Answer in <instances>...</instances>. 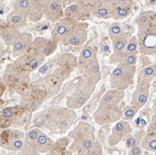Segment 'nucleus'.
Segmentation results:
<instances>
[{
	"instance_id": "nucleus-4",
	"label": "nucleus",
	"mask_w": 156,
	"mask_h": 155,
	"mask_svg": "<svg viewBox=\"0 0 156 155\" xmlns=\"http://www.w3.org/2000/svg\"><path fill=\"white\" fill-rule=\"evenodd\" d=\"M69 136L73 140L71 149L79 154H98L102 153L101 144L96 142L95 131L69 134Z\"/></svg>"
},
{
	"instance_id": "nucleus-30",
	"label": "nucleus",
	"mask_w": 156,
	"mask_h": 155,
	"mask_svg": "<svg viewBox=\"0 0 156 155\" xmlns=\"http://www.w3.org/2000/svg\"><path fill=\"white\" fill-rule=\"evenodd\" d=\"M96 60L97 57L94 49L91 46H86L82 50L78 58V67L81 69Z\"/></svg>"
},
{
	"instance_id": "nucleus-38",
	"label": "nucleus",
	"mask_w": 156,
	"mask_h": 155,
	"mask_svg": "<svg viewBox=\"0 0 156 155\" xmlns=\"http://www.w3.org/2000/svg\"><path fill=\"white\" fill-rule=\"evenodd\" d=\"M108 35L112 41L124 36V34L121 24L119 22H113L109 27Z\"/></svg>"
},
{
	"instance_id": "nucleus-35",
	"label": "nucleus",
	"mask_w": 156,
	"mask_h": 155,
	"mask_svg": "<svg viewBox=\"0 0 156 155\" xmlns=\"http://www.w3.org/2000/svg\"><path fill=\"white\" fill-rule=\"evenodd\" d=\"M156 16L154 11H144L140 13L136 18L135 22L139 30L147 29L153 18Z\"/></svg>"
},
{
	"instance_id": "nucleus-6",
	"label": "nucleus",
	"mask_w": 156,
	"mask_h": 155,
	"mask_svg": "<svg viewBox=\"0 0 156 155\" xmlns=\"http://www.w3.org/2000/svg\"><path fill=\"white\" fill-rule=\"evenodd\" d=\"M63 81L58 76L49 72L38 80L30 82L29 87L38 91L45 100H48L60 92Z\"/></svg>"
},
{
	"instance_id": "nucleus-18",
	"label": "nucleus",
	"mask_w": 156,
	"mask_h": 155,
	"mask_svg": "<svg viewBox=\"0 0 156 155\" xmlns=\"http://www.w3.org/2000/svg\"><path fill=\"white\" fill-rule=\"evenodd\" d=\"M132 132V127L129 123L124 120L117 122L112 129V134L108 137V142L110 147H114L122 140L128 134Z\"/></svg>"
},
{
	"instance_id": "nucleus-28",
	"label": "nucleus",
	"mask_w": 156,
	"mask_h": 155,
	"mask_svg": "<svg viewBox=\"0 0 156 155\" xmlns=\"http://www.w3.org/2000/svg\"><path fill=\"white\" fill-rule=\"evenodd\" d=\"M91 95L79 91H75L73 94L67 98L66 106L71 109H78L84 106L89 101Z\"/></svg>"
},
{
	"instance_id": "nucleus-24",
	"label": "nucleus",
	"mask_w": 156,
	"mask_h": 155,
	"mask_svg": "<svg viewBox=\"0 0 156 155\" xmlns=\"http://www.w3.org/2000/svg\"><path fill=\"white\" fill-rule=\"evenodd\" d=\"M125 91L110 89L102 96L99 104L119 106L125 97Z\"/></svg>"
},
{
	"instance_id": "nucleus-5",
	"label": "nucleus",
	"mask_w": 156,
	"mask_h": 155,
	"mask_svg": "<svg viewBox=\"0 0 156 155\" xmlns=\"http://www.w3.org/2000/svg\"><path fill=\"white\" fill-rule=\"evenodd\" d=\"M136 71V65L119 63L110 75V89L125 91L133 83Z\"/></svg>"
},
{
	"instance_id": "nucleus-39",
	"label": "nucleus",
	"mask_w": 156,
	"mask_h": 155,
	"mask_svg": "<svg viewBox=\"0 0 156 155\" xmlns=\"http://www.w3.org/2000/svg\"><path fill=\"white\" fill-rule=\"evenodd\" d=\"M139 110V108L133 105H129L124 107L122 109V116L121 119L126 121L132 120L134 116L136 115Z\"/></svg>"
},
{
	"instance_id": "nucleus-11",
	"label": "nucleus",
	"mask_w": 156,
	"mask_h": 155,
	"mask_svg": "<svg viewBox=\"0 0 156 155\" xmlns=\"http://www.w3.org/2000/svg\"><path fill=\"white\" fill-rule=\"evenodd\" d=\"M14 9L24 14L31 22H37L44 16L39 0H16Z\"/></svg>"
},
{
	"instance_id": "nucleus-16",
	"label": "nucleus",
	"mask_w": 156,
	"mask_h": 155,
	"mask_svg": "<svg viewBox=\"0 0 156 155\" xmlns=\"http://www.w3.org/2000/svg\"><path fill=\"white\" fill-rule=\"evenodd\" d=\"M45 61V57L29 50L25 54L18 56L14 62L31 73L43 65Z\"/></svg>"
},
{
	"instance_id": "nucleus-12",
	"label": "nucleus",
	"mask_w": 156,
	"mask_h": 155,
	"mask_svg": "<svg viewBox=\"0 0 156 155\" xmlns=\"http://www.w3.org/2000/svg\"><path fill=\"white\" fill-rule=\"evenodd\" d=\"M44 16L51 23H56L64 16L62 0H39Z\"/></svg>"
},
{
	"instance_id": "nucleus-34",
	"label": "nucleus",
	"mask_w": 156,
	"mask_h": 155,
	"mask_svg": "<svg viewBox=\"0 0 156 155\" xmlns=\"http://www.w3.org/2000/svg\"><path fill=\"white\" fill-rule=\"evenodd\" d=\"M141 147L148 151L156 152V131H147L140 143Z\"/></svg>"
},
{
	"instance_id": "nucleus-47",
	"label": "nucleus",
	"mask_w": 156,
	"mask_h": 155,
	"mask_svg": "<svg viewBox=\"0 0 156 155\" xmlns=\"http://www.w3.org/2000/svg\"><path fill=\"white\" fill-rule=\"evenodd\" d=\"M75 3H81V4H84L87 5V4H90L93 0H74ZM89 7V6H88Z\"/></svg>"
},
{
	"instance_id": "nucleus-10",
	"label": "nucleus",
	"mask_w": 156,
	"mask_h": 155,
	"mask_svg": "<svg viewBox=\"0 0 156 155\" xmlns=\"http://www.w3.org/2000/svg\"><path fill=\"white\" fill-rule=\"evenodd\" d=\"M87 26L88 24L77 21L62 39L60 42L65 46L83 45L87 39Z\"/></svg>"
},
{
	"instance_id": "nucleus-48",
	"label": "nucleus",
	"mask_w": 156,
	"mask_h": 155,
	"mask_svg": "<svg viewBox=\"0 0 156 155\" xmlns=\"http://www.w3.org/2000/svg\"><path fill=\"white\" fill-rule=\"evenodd\" d=\"M62 3L65 5H71L75 3L74 0H62Z\"/></svg>"
},
{
	"instance_id": "nucleus-20",
	"label": "nucleus",
	"mask_w": 156,
	"mask_h": 155,
	"mask_svg": "<svg viewBox=\"0 0 156 155\" xmlns=\"http://www.w3.org/2000/svg\"><path fill=\"white\" fill-rule=\"evenodd\" d=\"M77 21H74L66 17H63L56 22L51 31V38L57 43L60 42L64 36L68 33Z\"/></svg>"
},
{
	"instance_id": "nucleus-14",
	"label": "nucleus",
	"mask_w": 156,
	"mask_h": 155,
	"mask_svg": "<svg viewBox=\"0 0 156 155\" xmlns=\"http://www.w3.org/2000/svg\"><path fill=\"white\" fill-rule=\"evenodd\" d=\"M45 100V98L38 91L28 87L23 92L20 104L33 112L37 111Z\"/></svg>"
},
{
	"instance_id": "nucleus-19",
	"label": "nucleus",
	"mask_w": 156,
	"mask_h": 155,
	"mask_svg": "<svg viewBox=\"0 0 156 155\" xmlns=\"http://www.w3.org/2000/svg\"><path fill=\"white\" fill-rule=\"evenodd\" d=\"M90 14H91V11L87 5L79 3L69 5L64 10V17L78 22L87 19Z\"/></svg>"
},
{
	"instance_id": "nucleus-15",
	"label": "nucleus",
	"mask_w": 156,
	"mask_h": 155,
	"mask_svg": "<svg viewBox=\"0 0 156 155\" xmlns=\"http://www.w3.org/2000/svg\"><path fill=\"white\" fill-rule=\"evenodd\" d=\"M58 43L53 39L38 36L33 39L30 51L45 58L53 54L57 49Z\"/></svg>"
},
{
	"instance_id": "nucleus-1",
	"label": "nucleus",
	"mask_w": 156,
	"mask_h": 155,
	"mask_svg": "<svg viewBox=\"0 0 156 155\" xmlns=\"http://www.w3.org/2000/svg\"><path fill=\"white\" fill-rule=\"evenodd\" d=\"M33 117V112L23 106H8L0 110V128H20L27 124Z\"/></svg>"
},
{
	"instance_id": "nucleus-22",
	"label": "nucleus",
	"mask_w": 156,
	"mask_h": 155,
	"mask_svg": "<svg viewBox=\"0 0 156 155\" xmlns=\"http://www.w3.org/2000/svg\"><path fill=\"white\" fill-rule=\"evenodd\" d=\"M33 41V36L29 33H21L17 40L12 45L13 55L18 57L27 53L30 49Z\"/></svg>"
},
{
	"instance_id": "nucleus-37",
	"label": "nucleus",
	"mask_w": 156,
	"mask_h": 155,
	"mask_svg": "<svg viewBox=\"0 0 156 155\" xmlns=\"http://www.w3.org/2000/svg\"><path fill=\"white\" fill-rule=\"evenodd\" d=\"M95 87V84H93L83 78L79 82H78L75 87V91H79L91 95L94 92Z\"/></svg>"
},
{
	"instance_id": "nucleus-44",
	"label": "nucleus",
	"mask_w": 156,
	"mask_h": 155,
	"mask_svg": "<svg viewBox=\"0 0 156 155\" xmlns=\"http://www.w3.org/2000/svg\"><path fill=\"white\" fill-rule=\"evenodd\" d=\"M142 153V149L139 148L138 146L129 149V151L128 152V154H141Z\"/></svg>"
},
{
	"instance_id": "nucleus-7",
	"label": "nucleus",
	"mask_w": 156,
	"mask_h": 155,
	"mask_svg": "<svg viewBox=\"0 0 156 155\" xmlns=\"http://www.w3.org/2000/svg\"><path fill=\"white\" fill-rule=\"evenodd\" d=\"M76 118L77 115L73 109L68 107H55L49 129L53 132L64 133L71 127Z\"/></svg>"
},
{
	"instance_id": "nucleus-40",
	"label": "nucleus",
	"mask_w": 156,
	"mask_h": 155,
	"mask_svg": "<svg viewBox=\"0 0 156 155\" xmlns=\"http://www.w3.org/2000/svg\"><path fill=\"white\" fill-rule=\"evenodd\" d=\"M139 52V44L137 36H134L132 38L129 39L128 41V43L125 49L124 50V53H133L137 54Z\"/></svg>"
},
{
	"instance_id": "nucleus-42",
	"label": "nucleus",
	"mask_w": 156,
	"mask_h": 155,
	"mask_svg": "<svg viewBox=\"0 0 156 155\" xmlns=\"http://www.w3.org/2000/svg\"><path fill=\"white\" fill-rule=\"evenodd\" d=\"M147 131H156V112L154 114L152 118L151 122H150L148 127Z\"/></svg>"
},
{
	"instance_id": "nucleus-31",
	"label": "nucleus",
	"mask_w": 156,
	"mask_h": 155,
	"mask_svg": "<svg viewBox=\"0 0 156 155\" xmlns=\"http://www.w3.org/2000/svg\"><path fill=\"white\" fill-rule=\"evenodd\" d=\"M156 78V65H150L145 67L137 76V83L144 84H150Z\"/></svg>"
},
{
	"instance_id": "nucleus-8",
	"label": "nucleus",
	"mask_w": 156,
	"mask_h": 155,
	"mask_svg": "<svg viewBox=\"0 0 156 155\" xmlns=\"http://www.w3.org/2000/svg\"><path fill=\"white\" fill-rule=\"evenodd\" d=\"M25 133L18 128L5 129L0 134V147L10 151H22Z\"/></svg>"
},
{
	"instance_id": "nucleus-26",
	"label": "nucleus",
	"mask_w": 156,
	"mask_h": 155,
	"mask_svg": "<svg viewBox=\"0 0 156 155\" xmlns=\"http://www.w3.org/2000/svg\"><path fill=\"white\" fill-rule=\"evenodd\" d=\"M55 146V142L49 136L41 131L34 146V154L49 153L53 150Z\"/></svg>"
},
{
	"instance_id": "nucleus-33",
	"label": "nucleus",
	"mask_w": 156,
	"mask_h": 155,
	"mask_svg": "<svg viewBox=\"0 0 156 155\" xmlns=\"http://www.w3.org/2000/svg\"><path fill=\"white\" fill-rule=\"evenodd\" d=\"M145 134L146 132L144 131H139L134 133H129L123 138L125 141V147L129 149L133 147L138 146L141 143Z\"/></svg>"
},
{
	"instance_id": "nucleus-36",
	"label": "nucleus",
	"mask_w": 156,
	"mask_h": 155,
	"mask_svg": "<svg viewBox=\"0 0 156 155\" xmlns=\"http://www.w3.org/2000/svg\"><path fill=\"white\" fill-rule=\"evenodd\" d=\"M132 10L131 5L127 6H117L112 18L116 21H120L128 17L131 14Z\"/></svg>"
},
{
	"instance_id": "nucleus-9",
	"label": "nucleus",
	"mask_w": 156,
	"mask_h": 155,
	"mask_svg": "<svg viewBox=\"0 0 156 155\" xmlns=\"http://www.w3.org/2000/svg\"><path fill=\"white\" fill-rule=\"evenodd\" d=\"M122 116V107L99 104L97 110L93 113L95 122L99 126L117 122L121 120Z\"/></svg>"
},
{
	"instance_id": "nucleus-2",
	"label": "nucleus",
	"mask_w": 156,
	"mask_h": 155,
	"mask_svg": "<svg viewBox=\"0 0 156 155\" xmlns=\"http://www.w3.org/2000/svg\"><path fill=\"white\" fill-rule=\"evenodd\" d=\"M49 66L43 64L40 67L39 72L41 74L53 72L64 81L72 71L78 67V58L71 53H63L53 61H49Z\"/></svg>"
},
{
	"instance_id": "nucleus-43",
	"label": "nucleus",
	"mask_w": 156,
	"mask_h": 155,
	"mask_svg": "<svg viewBox=\"0 0 156 155\" xmlns=\"http://www.w3.org/2000/svg\"><path fill=\"white\" fill-rule=\"evenodd\" d=\"M117 6H127L131 5L132 0H114Z\"/></svg>"
},
{
	"instance_id": "nucleus-25",
	"label": "nucleus",
	"mask_w": 156,
	"mask_h": 155,
	"mask_svg": "<svg viewBox=\"0 0 156 155\" xmlns=\"http://www.w3.org/2000/svg\"><path fill=\"white\" fill-rule=\"evenodd\" d=\"M128 39L124 35L115 40L112 41L113 53L109 58V62L111 64H118L120 62L128 43Z\"/></svg>"
},
{
	"instance_id": "nucleus-3",
	"label": "nucleus",
	"mask_w": 156,
	"mask_h": 155,
	"mask_svg": "<svg viewBox=\"0 0 156 155\" xmlns=\"http://www.w3.org/2000/svg\"><path fill=\"white\" fill-rule=\"evenodd\" d=\"M30 72L15 62L9 64L5 69L2 77L7 89L20 92L23 88L29 87L30 84Z\"/></svg>"
},
{
	"instance_id": "nucleus-32",
	"label": "nucleus",
	"mask_w": 156,
	"mask_h": 155,
	"mask_svg": "<svg viewBox=\"0 0 156 155\" xmlns=\"http://www.w3.org/2000/svg\"><path fill=\"white\" fill-rule=\"evenodd\" d=\"M21 34L19 29L7 25L3 30L1 38L7 45H12Z\"/></svg>"
},
{
	"instance_id": "nucleus-27",
	"label": "nucleus",
	"mask_w": 156,
	"mask_h": 155,
	"mask_svg": "<svg viewBox=\"0 0 156 155\" xmlns=\"http://www.w3.org/2000/svg\"><path fill=\"white\" fill-rule=\"evenodd\" d=\"M41 129L35 127L25 133L23 147L22 150V153L26 154H34V146L40 134L41 133Z\"/></svg>"
},
{
	"instance_id": "nucleus-17",
	"label": "nucleus",
	"mask_w": 156,
	"mask_h": 155,
	"mask_svg": "<svg viewBox=\"0 0 156 155\" xmlns=\"http://www.w3.org/2000/svg\"><path fill=\"white\" fill-rule=\"evenodd\" d=\"M117 5L114 0H100L94 2L89 7L91 13L95 17L102 19L112 18Z\"/></svg>"
},
{
	"instance_id": "nucleus-13",
	"label": "nucleus",
	"mask_w": 156,
	"mask_h": 155,
	"mask_svg": "<svg viewBox=\"0 0 156 155\" xmlns=\"http://www.w3.org/2000/svg\"><path fill=\"white\" fill-rule=\"evenodd\" d=\"M137 38L140 53L144 55L156 54V33L147 29L139 30Z\"/></svg>"
},
{
	"instance_id": "nucleus-46",
	"label": "nucleus",
	"mask_w": 156,
	"mask_h": 155,
	"mask_svg": "<svg viewBox=\"0 0 156 155\" xmlns=\"http://www.w3.org/2000/svg\"><path fill=\"white\" fill-rule=\"evenodd\" d=\"M147 29L150 31H152V32L156 33V16L152 19Z\"/></svg>"
},
{
	"instance_id": "nucleus-21",
	"label": "nucleus",
	"mask_w": 156,
	"mask_h": 155,
	"mask_svg": "<svg viewBox=\"0 0 156 155\" xmlns=\"http://www.w3.org/2000/svg\"><path fill=\"white\" fill-rule=\"evenodd\" d=\"M150 84H144L137 83L136 89L132 93L131 105L141 108L147 103L150 96Z\"/></svg>"
},
{
	"instance_id": "nucleus-45",
	"label": "nucleus",
	"mask_w": 156,
	"mask_h": 155,
	"mask_svg": "<svg viewBox=\"0 0 156 155\" xmlns=\"http://www.w3.org/2000/svg\"><path fill=\"white\" fill-rule=\"evenodd\" d=\"M7 90V87L6 85H5V82L3 80L2 78H0V98L2 97L5 92Z\"/></svg>"
},
{
	"instance_id": "nucleus-41",
	"label": "nucleus",
	"mask_w": 156,
	"mask_h": 155,
	"mask_svg": "<svg viewBox=\"0 0 156 155\" xmlns=\"http://www.w3.org/2000/svg\"><path fill=\"white\" fill-rule=\"evenodd\" d=\"M137 54L124 53L119 63L125 64L129 65H136L137 61Z\"/></svg>"
},
{
	"instance_id": "nucleus-29",
	"label": "nucleus",
	"mask_w": 156,
	"mask_h": 155,
	"mask_svg": "<svg viewBox=\"0 0 156 155\" xmlns=\"http://www.w3.org/2000/svg\"><path fill=\"white\" fill-rule=\"evenodd\" d=\"M28 18L22 12L14 9L8 14L6 18V22L10 27L16 29L22 28L27 25Z\"/></svg>"
},
{
	"instance_id": "nucleus-23",
	"label": "nucleus",
	"mask_w": 156,
	"mask_h": 155,
	"mask_svg": "<svg viewBox=\"0 0 156 155\" xmlns=\"http://www.w3.org/2000/svg\"><path fill=\"white\" fill-rule=\"evenodd\" d=\"M79 69L83 78L93 84L97 85L101 79V72L98 59Z\"/></svg>"
}]
</instances>
